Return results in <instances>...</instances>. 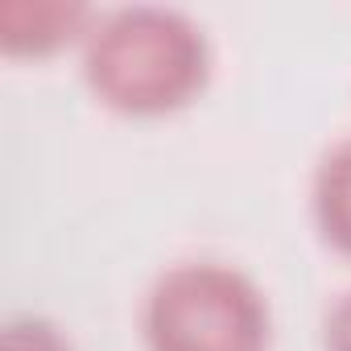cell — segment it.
<instances>
[{
  "mask_svg": "<svg viewBox=\"0 0 351 351\" xmlns=\"http://www.w3.org/2000/svg\"><path fill=\"white\" fill-rule=\"evenodd\" d=\"M207 38L178 13L132 5L91 25L83 75L91 91L124 116H161L191 104L207 83Z\"/></svg>",
  "mask_w": 351,
  "mask_h": 351,
  "instance_id": "6da1fadb",
  "label": "cell"
},
{
  "mask_svg": "<svg viewBox=\"0 0 351 351\" xmlns=\"http://www.w3.org/2000/svg\"><path fill=\"white\" fill-rule=\"evenodd\" d=\"M145 339L149 351H269V306L228 265H173L149 289Z\"/></svg>",
  "mask_w": 351,
  "mask_h": 351,
  "instance_id": "7a4b0ae2",
  "label": "cell"
},
{
  "mask_svg": "<svg viewBox=\"0 0 351 351\" xmlns=\"http://www.w3.org/2000/svg\"><path fill=\"white\" fill-rule=\"evenodd\" d=\"M91 9L62 0H5L0 5V46L9 54H54L75 38H87Z\"/></svg>",
  "mask_w": 351,
  "mask_h": 351,
  "instance_id": "3957f363",
  "label": "cell"
},
{
  "mask_svg": "<svg viewBox=\"0 0 351 351\" xmlns=\"http://www.w3.org/2000/svg\"><path fill=\"white\" fill-rule=\"evenodd\" d=\"M314 223L335 252L351 256V141L335 145L314 173Z\"/></svg>",
  "mask_w": 351,
  "mask_h": 351,
  "instance_id": "277c9868",
  "label": "cell"
},
{
  "mask_svg": "<svg viewBox=\"0 0 351 351\" xmlns=\"http://www.w3.org/2000/svg\"><path fill=\"white\" fill-rule=\"evenodd\" d=\"M5 351H71V343L62 339L54 322L25 314L5 326Z\"/></svg>",
  "mask_w": 351,
  "mask_h": 351,
  "instance_id": "5b68a950",
  "label": "cell"
},
{
  "mask_svg": "<svg viewBox=\"0 0 351 351\" xmlns=\"http://www.w3.org/2000/svg\"><path fill=\"white\" fill-rule=\"evenodd\" d=\"M326 351H351V293H343L326 314Z\"/></svg>",
  "mask_w": 351,
  "mask_h": 351,
  "instance_id": "8992f818",
  "label": "cell"
}]
</instances>
